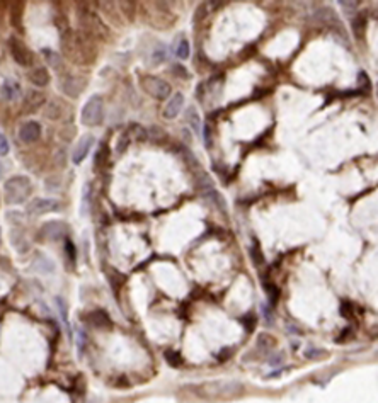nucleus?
Returning a JSON list of instances; mask_svg holds the SVG:
<instances>
[{"label":"nucleus","mask_w":378,"mask_h":403,"mask_svg":"<svg viewBox=\"0 0 378 403\" xmlns=\"http://www.w3.org/2000/svg\"><path fill=\"white\" fill-rule=\"evenodd\" d=\"M33 186L31 181L26 176H16L11 177L4 186V192H6V201L9 205H22L26 199L31 196Z\"/></svg>","instance_id":"1"},{"label":"nucleus","mask_w":378,"mask_h":403,"mask_svg":"<svg viewBox=\"0 0 378 403\" xmlns=\"http://www.w3.org/2000/svg\"><path fill=\"white\" fill-rule=\"evenodd\" d=\"M104 119V103L101 95H92L85 103L84 109H82L80 121L85 126H98L103 123Z\"/></svg>","instance_id":"2"},{"label":"nucleus","mask_w":378,"mask_h":403,"mask_svg":"<svg viewBox=\"0 0 378 403\" xmlns=\"http://www.w3.org/2000/svg\"><path fill=\"white\" fill-rule=\"evenodd\" d=\"M140 84H142V89L147 92L148 95H152L153 99H159V100H166L172 92L171 85H169L166 80L159 79V77H153V75H145Z\"/></svg>","instance_id":"3"},{"label":"nucleus","mask_w":378,"mask_h":403,"mask_svg":"<svg viewBox=\"0 0 378 403\" xmlns=\"http://www.w3.org/2000/svg\"><path fill=\"white\" fill-rule=\"evenodd\" d=\"M9 46H11L12 58L16 60L17 65H21V66H29V65H31V63H33V53L26 46V43L21 41L16 36H12L11 40H9Z\"/></svg>","instance_id":"4"},{"label":"nucleus","mask_w":378,"mask_h":403,"mask_svg":"<svg viewBox=\"0 0 378 403\" xmlns=\"http://www.w3.org/2000/svg\"><path fill=\"white\" fill-rule=\"evenodd\" d=\"M58 210H60V203L55 201V199H48V197L33 199L27 206V213L31 216H41V215H46V213H53Z\"/></svg>","instance_id":"5"},{"label":"nucleus","mask_w":378,"mask_h":403,"mask_svg":"<svg viewBox=\"0 0 378 403\" xmlns=\"http://www.w3.org/2000/svg\"><path fill=\"white\" fill-rule=\"evenodd\" d=\"M60 87L65 95L72 97V99H77L82 94V90H84L85 80L77 75H65L60 82Z\"/></svg>","instance_id":"6"},{"label":"nucleus","mask_w":378,"mask_h":403,"mask_svg":"<svg viewBox=\"0 0 378 403\" xmlns=\"http://www.w3.org/2000/svg\"><path fill=\"white\" fill-rule=\"evenodd\" d=\"M94 137L92 135H85V137H82L79 140V143H77V147L74 150V153H72V162L74 163H82L85 160V157L89 155L90 152V148H92V145H94Z\"/></svg>","instance_id":"7"},{"label":"nucleus","mask_w":378,"mask_h":403,"mask_svg":"<svg viewBox=\"0 0 378 403\" xmlns=\"http://www.w3.org/2000/svg\"><path fill=\"white\" fill-rule=\"evenodd\" d=\"M41 137V126L36 121H27L19 129V138L24 143H35Z\"/></svg>","instance_id":"8"},{"label":"nucleus","mask_w":378,"mask_h":403,"mask_svg":"<svg viewBox=\"0 0 378 403\" xmlns=\"http://www.w3.org/2000/svg\"><path fill=\"white\" fill-rule=\"evenodd\" d=\"M67 235V225L61 221H50L41 228V237L46 240H58Z\"/></svg>","instance_id":"9"},{"label":"nucleus","mask_w":378,"mask_h":403,"mask_svg":"<svg viewBox=\"0 0 378 403\" xmlns=\"http://www.w3.org/2000/svg\"><path fill=\"white\" fill-rule=\"evenodd\" d=\"M182 104H184V95L181 94V92H179V94H174L171 99L167 100L166 108H164V118L174 119L179 113H181Z\"/></svg>","instance_id":"10"},{"label":"nucleus","mask_w":378,"mask_h":403,"mask_svg":"<svg viewBox=\"0 0 378 403\" xmlns=\"http://www.w3.org/2000/svg\"><path fill=\"white\" fill-rule=\"evenodd\" d=\"M312 19L317 22H324V24H331L334 27H339V17L337 14L332 11V9L329 7H321L317 9L313 14H312Z\"/></svg>","instance_id":"11"},{"label":"nucleus","mask_w":378,"mask_h":403,"mask_svg":"<svg viewBox=\"0 0 378 403\" xmlns=\"http://www.w3.org/2000/svg\"><path fill=\"white\" fill-rule=\"evenodd\" d=\"M45 104V95L38 90H29L24 99V111L26 113H36L41 106Z\"/></svg>","instance_id":"12"},{"label":"nucleus","mask_w":378,"mask_h":403,"mask_svg":"<svg viewBox=\"0 0 378 403\" xmlns=\"http://www.w3.org/2000/svg\"><path fill=\"white\" fill-rule=\"evenodd\" d=\"M195 184H196L198 191L201 192V196H203V194H206V192H210V191H213V189H215L213 179L208 176L206 172H203V171H196V174H195Z\"/></svg>","instance_id":"13"},{"label":"nucleus","mask_w":378,"mask_h":403,"mask_svg":"<svg viewBox=\"0 0 378 403\" xmlns=\"http://www.w3.org/2000/svg\"><path fill=\"white\" fill-rule=\"evenodd\" d=\"M29 80H31V84L36 87H46L50 84V74H48V70L45 66H38V69L31 70Z\"/></svg>","instance_id":"14"},{"label":"nucleus","mask_w":378,"mask_h":403,"mask_svg":"<svg viewBox=\"0 0 378 403\" xmlns=\"http://www.w3.org/2000/svg\"><path fill=\"white\" fill-rule=\"evenodd\" d=\"M89 322H90V325H94L96 328H111L113 327L108 313L103 312V310H96V312H92L89 315Z\"/></svg>","instance_id":"15"},{"label":"nucleus","mask_w":378,"mask_h":403,"mask_svg":"<svg viewBox=\"0 0 378 403\" xmlns=\"http://www.w3.org/2000/svg\"><path fill=\"white\" fill-rule=\"evenodd\" d=\"M0 92H2V95H4V99H7V100H16L19 94H21V87H19L17 82H14V80H6L4 82V85H2V89H0Z\"/></svg>","instance_id":"16"},{"label":"nucleus","mask_w":378,"mask_h":403,"mask_svg":"<svg viewBox=\"0 0 378 403\" xmlns=\"http://www.w3.org/2000/svg\"><path fill=\"white\" fill-rule=\"evenodd\" d=\"M366 14L365 12H360L356 17H353L351 21V26H353V32L358 36V38H363L365 36V31H366Z\"/></svg>","instance_id":"17"},{"label":"nucleus","mask_w":378,"mask_h":403,"mask_svg":"<svg viewBox=\"0 0 378 403\" xmlns=\"http://www.w3.org/2000/svg\"><path fill=\"white\" fill-rule=\"evenodd\" d=\"M203 197H205L206 201H210L211 205L216 208V210H220V211H224V213L227 211L225 199H224V196H220V192H216V189H213V191L203 194Z\"/></svg>","instance_id":"18"},{"label":"nucleus","mask_w":378,"mask_h":403,"mask_svg":"<svg viewBox=\"0 0 378 403\" xmlns=\"http://www.w3.org/2000/svg\"><path fill=\"white\" fill-rule=\"evenodd\" d=\"M186 121L189 123L193 129L196 131L198 135H201V119H200V114H198V111L195 106H191V108H187L186 111Z\"/></svg>","instance_id":"19"},{"label":"nucleus","mask_w":378,"mask_h":403,"mask_svg":"<svg viewBox=\"0 0 378 403\" xmlns=\"http://www.w3.org/2000/svg\"><path fill=\"white\" fill-rule=\"evenodd\" d=\"M145 131H147V138L152 140L153 143L167 142V135H166V131L161 128V126H150V128L145 129Z\"/></svg>","instance_id":"20"},{"label":"nucleus","mask_w":378,"mask_h":403,"mask_svg":"<svg viewBox=\"0 0 378 403\" xmlns=\"http://www.w3.org/2000/svg\"><path fill=\"white\" fill-rule=\"evenodd\" d=\"M43 55H45L48 65H50L51 69H55V70L61 69V58H60L58 53L51 51V50H43Z\"/></svg>","instance_id":"21"},{"label":"nucleus","mask_w":378,"mask_h":403,"mask_svg":"<svg viewBox=\"0 0 378 403\" xmlns=\"http://www.w3.org/2000/svg\"><path fill=\"white\" fill-rule=\"evenodd\" d=\"M176 55L181 58V60H186L189 56V41L186 38H179L176 43Z\"/></svg>","instance_id":"22"},{"label":"nucleus","mask_w":378,"mask_h":403,"mask_svg":"<svg viewBox=\"0 0 378 403\" xmlns=\"http://www.w3.org/2000/svg\"><path fill=\"white\" fill-rule=\"evenodd\" d=\"M61 116V106L58 100H53L46 106V118L48 119H58Z\"/></svg>","instance_id":"23"},{"label":"nucleus","mask_w":378,"mask_h":403,"mask_svg":"<svg viewBox=\"0 0 378 403\" xmlns=\"http://www.w3.org/2000/svg\"><path fill=\"white\" fill-rule=\"evenodd\" d=\"M249 254H250V259L252 262H254V265H263L264 264V257H263V252H261L259 249V245L258 244H254L250 247V250H249Z\"/></svg>","instance_id":"24"},{"label":"nucleus","mask_w":378,"mask_h":403,"mask_svg":"<svg viewBox=\"0 0 378 403\" xmlns=\"http://www.w3.org/2000/svg\"><path fill=\"white\" fill-rule=\"evenodd\" d=\"M264 289H266V294H268V299L271 305H274L276 301H278V296H279V289L276 288L274 284H264Z\"/></svg>","instance_id":"25"},{"label":"nucleus","mask_w":378,"mask_h":403,"mask_svg":"<svg viewBox=\"0 0 378 403\" xmlns=\"http://www.w3.org/2000/svg\"><path fill=\"white\" fill-rule=\"evenodd\" d=\"M166 51H164V48H157L153 53H152V63L153 65H161V63L166 61Z\"/></svg>","instance_id":"26"},{"label":"nucleus","mask_w":378,"mask_h":403,"mask_svg":"<svg viewBox=\"0 0 378 403\" xmlns=\"http://www.w3.org/2000/svg\"><path fill=\"white\" fill-rule=\"evenodd\" d=\"M128 145H130V137L126 133H123L119 137V140H118V145H116V152L118 153H123L126 148H128Z\"/></svg>","instance_id":"27"},{"label":"nucleus","mask_w":378,"mask_h":403,"mask_svg":"<svg viewBox=\"0 0 378 403\" xmlns=\"http://www.w3.org/2000/svg\"><path fill=\"white\" fill-rule=\"evenodd\" d=\"M358 85H360L363 90H368L371 87V82L368 79L366 72H360V74H358Z\"/></svg>","instance_id":"28"},{"label":"nucleus","mask_w":378,"mask_h":403,"mask_svg":"<svg viewBox=\"0 0 378 403\" xmlns=\"http://www.w3.org/2000/svg\"><path fill=\"white\" fill-rule=\"evenodd\" d=\"M166 359L169 361V364H172V366H179V364H182V357L179 356L177 352H174V351H167L166 352Z\"/></svg>","instance_id":"29"},{"label":"nucleus","mask_w":378,"mask_h":403,"mask_svg":"<svg viewBox=\"0 0 378 403\" xmlns=\"http://www.w3.org/2000/svg\"><path fill=\"white\" fill-rule=\"evenodd\" d=\"M7 153H9V142H7V138L0 133V157H4V155H7Z\"/></svg>","instance_id":"30"},{"label":"nucleus","mask_w":378,"mask_h":403,"mask_svg":"<svg viewBox=\"0 0 378 403\" xmlns=\"http://www.w3.org/2000/svg\"><path fill=\"white\" fill-rule=\"evenodd\" d=\"M174 74H176L177 77H184V79H187V77H189L187 70L184 69L182 65H176V66H174Z\"/></svg>","instance_id":"31"},{"label":"nucleus","mask_w":378,"mask_h":403,"mask_svg":"<svg viewBox=\"0 0 378 403\" xmlns=\"http://www.w3.org/2000/svg\"><path fill=\"white\" fill-rule=\"evenodd\" d=\"M67 254H69V257L72 259V262L75 260V247H74V244H72L70 240H67Z\"/></svg>","instance_id":"32"},{"label":"nucleus","mask_w":378,"mask_h":403,"mask_svg":"<svg viewBox=\"0 0 378 403\" xmlns=\"http://www.w3.org/2000/svg\"><path fill=\"white\" fill-rule=\"evenodd\" d=\"M135 138L140 140V142L147 140V131H145L143 128H137V129H135Z\"/></svg>","instance_id":"33"},{"label":"nucleus","mask_w":378,"mask_h":403,"mask_svg":"<svg viewBox=\"0 0 378 403\" xmlns=\"http://www.w3.org/2000/svg\"><path fill=\"white\" fill-rule=\"evenodd\" d=\"M351 310H353V307H351L350 303H342V307H341V313L344 315V317L351 318Z\"/></svg>","instance_id":"34"},{"label":"nucleus","mask_w":378,"mask_h":403,"mask_svg":"<svg viewBox=\"0 0 378 403\" xmlns=\"http://www.w3.org/2000/svg\"><path fill=\"white\" fill-rule=\"evenodd\" d=\"M205 16H206V6H200V7H198V12H196L195 19H196V21H201Z\"/></svg>","instance_id":"35"},{"label":"nucleus","mask_w":378,"mask_h":403,"mask_svg":"<svg viewBox=\"0 0 378 403\" xmlns=\"http://www.w3.org/2000/svg\"><path fill=\"white\" fill-rule=\"evenodd\" d=\"M339 4H341L342 7H346V9H356L358 6H360L358 2H344V0H341Z\"/></svg>","instance_id":"36"},{"label":"nucleus","mask_w":378,"mask_h":403,"mask_svg":"<svg viewBox=\"0 0 378 403\" xmlns=\"http://www.w3.org/2000/svg\"><path fill=\"white\" fill-rule=\"evenodd\" d=\"M312 356H315V357H317V356H326V352H324V351H308L307 357H312Z\"/></svg>","instance_id":"37"},{"label":"nucleus","mask_w":378,"mask_h":403,"mask_svg":"<svg viewBox=\"0 0 378 403\" xmlns=\"http://www.w3.org/2000/svg\"><path fill=\"white\" fill-rule=\"evenodd\" d=\"M4 176V167H2V163H0V177Z\"/></svg>","instance_id":"38"}]
</instances>
